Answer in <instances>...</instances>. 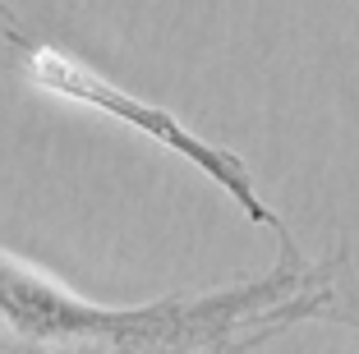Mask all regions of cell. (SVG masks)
<instances>
[{
  "label": "cell",
  "instance_id": "cell-1",
  "mask_svg": "<svg viewBox=\"0 0 359 354\" xmlns=\"http://www.w3.org/2000/svg\"><path fill=\"white\" fill-rule=\"evenodd\" d=\"M5 37H10V46L19 51L23 69H28L32 79L46 88V93L65 97V102L97 106V111H106V115H116V120H125L129 129H138V134H148V138H157V143H166L170 152H180L184 161H194V166H198L208 179H217V184L231 193L235 207H240L249 221H258V226H272L276 235L285 240V249H290V235H285L281 217H276V212L267 207L263 198H258L254 175H249V166H244L235 152H226V147H217V143H208V138H198V129H189L184 120H180V115H170L166 106L138 102V97L125 93V88H116L111 79H102L97 69H88V64L69 60L65 51H55V46H42V42H32V37H23V32L14 28V19L5 23Z\"/></svg>",
  "mask_w": 359,
  "mask_h": 354
}]
</instances>
